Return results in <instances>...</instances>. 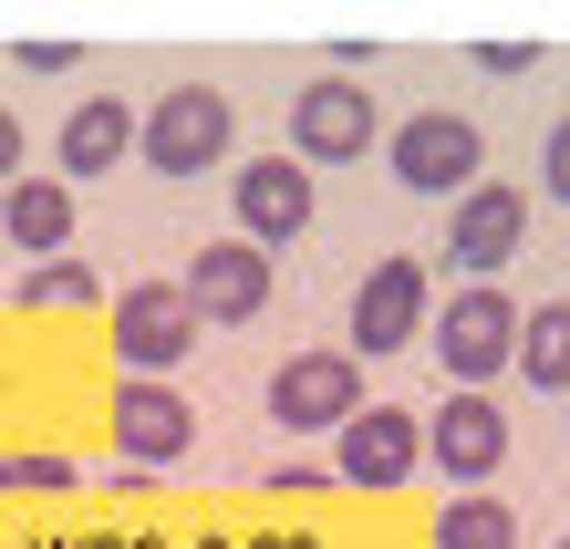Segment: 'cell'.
<instances>
[{"mask_svg":"<svg viewBox=\"0 0 570 549\" xmlns=\"http://www.w3.org/2000/svg\"><path fill=\"white\" fill-rule=\"evenodd\" d=\"M115 353L136 363V384H166V373L197 353V312H187V291H177V281H136V291H115Z\"/></svg>","mask_w":570,"mask_h":549,"instance_id":"5b68a950","label":"cell"},{"mask_svg":"<svg viewBox=\"0 0 570 549\" xmlns=\"http://www.w3.org/2000/svg\"><path fill=\"white\" fill-rule=\"evenodd\" d=\"M312 228V166H291V156H259V166H239V238L259 259L281 249V238H301Z\"/></svg>","mask_w":570,"mask_h":549,"instance_id":"7c38bea8","label":"cell"},{"mask_svg":"<svg viewBox=\"0 0 570 549\" xmlns=\"http://www.w3.org/2000/svg\"><path fill=\"white\" fill-rule=\"evenodd\" d=\"M519 238H529V197L478 177L456 197V218H446V259L466 269V281H498V259H519Z\"/></svg>","mask_w":570,"mask_h":549,"instance_id":"9c48e42d","label":"cell"},{"mask_svg":"<svg viewBox=\"0 0 570 549\" xmlns=\"http://www.w3.org/2000/svg\"><path fill=\"white\" fill-rule=\"evenodd\" d=\"M384 156H394V177H405L415 197H466L478 166H488V135L466 115H446V105H425V115H405L384 135Z\"/></svg>","mask_w":570,"mask_h":549,"instance_id":"3957f363","label":"cell"},{"mask_svg":"<svg viewBox=\"0 0 570 549\" xmlns=\"http://www.w3.org/2000/svg\"><path fill=\"white\" fill-rule=\"evenodd\" d=\"M177 291H187L197 322H259V312H271V259H259L249 238H208Z\"/></svg>","mask_w":570,"mask_h":549,"instance_id":"30bf717a","label":"cell"},{"mask_svg":"<svg viewBox=\"0 0 570 549\" xmlns=\"http://www.w3.org/2000/svg\"><path fill=\"white\" fill-rule=\"evenodd\" d=\"M363 415V363L343 342H312V353H291L271 373V425L281 435H343Z\"/></svg>","mask_w":570,"mask_h":549,"instance_id":"7a4b0ae2","label":"cell"},{"mask_svg":"<svg viewBox=\"0 0 570 549\" xmlns=\"http://www.w3.org/2000/svg\"><path fill=\"white\" fill-rule=\"evenodd\" d=\"M374 135H384V115H374V94L353 73H322V84L291 94V166H343V156L374 146Z\"/></svg>","mask_w":570,"mask_h":549,"instance_id":"277c9868","label":"cell"},{"mask_svg":"<svg viewBox=\"0 0 570 549\" xmlns=\"http://www.w3.org/2000/svg\"><path fill=\"white\" fill-rule=\"evenodd\" d=\"M560 549H570V539H560Z\"/></svg>","mask_w":570,"mask_h":549,"instance_id":"44dd1931","label":"cell"},{"mask_svg":"<svg viewBox=\"0 0 570 549\" xmlns=\"http://www.w3.org/2000/svg\"><path fill=\"white\" fill-rule=\"evenodd\" d=\"M228 135H239V105H228L218 84H177V94H156V115L136 125V146L156 177H208V166L228 156Z\"/></svg>","mask_w":570,"mask_h":549,"instance_id":"6da1fadb","label":"cell"},{"mask_svg":"<svg viewBox=\"0 0 570 549\" xmlns=\"http://www.w3.org/2000/svg\"><path fill=\"white\" fill-rule=\"evenodd\" d=\"M435 549H519V519H509V498H446L435 508Z\"/></svg>","mask_w":570,"mask_h":549,"instance_id":"e0dca14e","label":"cell"},{"mask_svg":"<svg viewBox=\"0 0 570 549\" xmlns=\"http://www.w3.org/2000/svg\"><path fill=\"white\" fill-rule=\"evenodd\" d=\"M125 156H136V115H125L115 94H83V105L62 115V187L73 177H115Z\"/></svg>","mask_w":570,"mask_h":549,"instance_id":"5bb4252c","label":"cell"},{"mask_svg":"<svg viewBox=\"0 0 570 549\" xmlns=\"http://www.w3.org/2000/svg\"><path fill=\"white\" fill-rule=\"evenodd\" d=\"M415 332H425V259H374L363 291H353V342H363V353H405Z\"/></svg>","mask_w":570,"mask_h":549,"instance_id":"8fae6325","label":"cell"},{"mask_svg":"<svg viewBox=\"0 0 570 549\" xmlns=\"http://www.w3.org/2000/svg\"><path fill=\"white\" fill-rule=\"evenodd\" d=\"M425 467L446 477L456 498H478L498 467H509V415L488 394H446V415H425Z\"/></svg>","mask_w":570,"mask_h":549,"instance_id":"52a82bcc","label":"cell"},{"mask_svg":"<svg viewBox=\"0 0 570 549\" xmlns=\"http://www.w3.org/2000/svg\"><path fill=\"white\" fill-rule=\"evenodd\" d=\"M11 177H21V115L0 105V187H11Z\"/></svg>","mask_w":570,"mask_h":549,"instance_id":"ffe728a7","label":"cell"},{"mask_svg":"<svg viewBox=\"0 0 570 549\" xmlns=\"http://www.w3.org/2000/svg\"><path fill=\"white\" fill-rule=\"evenodd\" d=\"M509 342H519V301L498 291V281H466V291L446 301V322H435V363L478 394L488 373H509Z\"/></svg>","mask_w":570,"mask_h":549,"instance_id":"8992f818","label":"cell"},{"mask_svg":"<svg viewBox=\"0 0 570 549\" xmlns=\"http://www.w3.org/2000/svg\"><path fill=\"white\" fill-rule=\"evenodd\" d=\"M21 301L31 312H83V301H105V281L83 259H42V269H21Z\"/></svg>","mask_w":570,"mask_h":549,"instance_id":"ac0fdd59","label":"cell"},{"mask_svg":"<svg viewBox=\"0 0 570 549\" xmlns=\"http://www.w3.org/2000/svg\"><path fill=\"white\" fill-rule=\"evenodd\" d=\"M509 363L529 373V394H570V301H540V312H519Z\"/></svg>","mask_w":570,"mask_h":549,"instance_id":"2e32d148","label":"cell"},{"mask_svg":"<svg viewBox=\"0 0 570 549\" xmlns=\"http://www.w3.org/2000/svg\"><path fill=\"white\" fill-rule=\"evenodd\" d=\"M115 445H125V457H146V467L187 457V445H197V404L177 384H115Z\"/></svg>","mask_w":570,"mask_h":549,"instance_id":"4fadbf2b","label":"cell"},{"mask_svg":"<svg viewBox=\"0 0 570 549\" xmlns=\"http://www.w3.org/2000/svg\"><path fill=\"white\" fill-rule=\"evenodd\" d=\"M540 187H550L560 208H570V115L550 125V146H540Z\"/></svg>","mask_w":570,"mask_h":549,"instance_id":"d6986e66","label":"cell"},{"mask_svg":"<svg viewBox=\"0 0 570 549\" xmlns=\"http://www.w3.org/2000/svg\"><path fill=\"white\" fill-rule=\"evenodd\" d=\"M0 228H11V249L52 259L62 238H73V187H62V177H11V187H0Z\"/></svg>","mask_w":570,"mask_h":549,"instance_id":"9a60e30c","label":"cell"},{"mask_svg":"<svg viewBox=\"0 0 570 549\" xmlns=\"http://www.w3.org/2000/svg\"><path fill=\"white\" fill-rule=\"evenodd\" d=\"M415 467H425V415H405V404H363L343 425V457H332L343 488H405Z\"/></svg>","mask_w":570,"mask_h":549,"instance_id":"ba28073f","label":"cell"}]
</instances>
